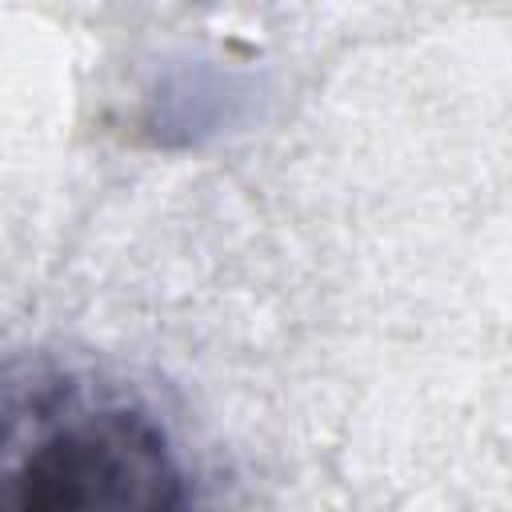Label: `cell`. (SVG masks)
Instances as JSON below:
<instances>
[{
  "instance_id": "cell-1",
  "label": "cell",
  "mask_w": 512,
  "mask_h": 512,
  "mask_svg": "<svg viewBox=\"0 0 512 512\" xmlns=\"http://www.w3.org/2000/svg\"><path fill=\"white\" fill-rule=\"evenodd\" d=\"M188 472L132 396L68 372H0V508H184Z\"/></svg>"
},
{
  "instance_id": "cell-2",
  "label": "cell",
  "mask_w": 512,
  "mask_h": 512,
  "mask_svg": "<svg viewBox=\"0 0 512 512\" xmlns=\"http://www.w3.org/2000/svg\"><path fill=\"white\" fill-rule=\"evenodd\" d=\"M252 96L248 84H240L232 72L188 64L160 80L148 108V128L160 144H196L224 124H232Z\"/></svg>"
}]
</instances>
